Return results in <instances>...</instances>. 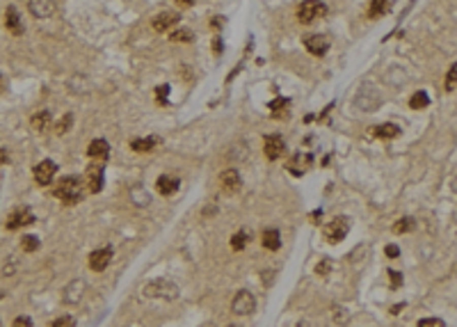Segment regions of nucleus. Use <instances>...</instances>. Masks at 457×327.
<instances>
[{"instance_id": "11", "label": "nucleus", "mask_w": 457, "mask_h": 327, "mask_svg": "<svg viewBox=\"0 0 457 327\" xmlns=\"http://www.w3.org/2000/svg\"><path fill=\"white\" fill-rule=\"evenodd\" d=\"M240 185H242V181H240V174H238L236 170H224L222 174H219V188H222L226 194L238 192Z\"/></svg>"}, {"instance_id": "39", "label": "nucleus", "mask_w": 457, "mask_h": 327, "mask_svg": "<svg viewBox=\"0 0 457 327\" xmlns=\"http://www.w3.org/2000/svg\"><path fill=\"white\" fill-rule=\"evenodd\" d=\"M315 272H318V275H327V272H329V261L318 263V266H315Z\"/></svg>"}, {"instance_id": "29", "label": "nucleus", "mask_w": 457, "mask_h": 327, "mask_svg": "<svg viewBox=\"0 0 457 327\" xmlns=\"http://www.w3.org/2000/svg\"><path fill=\"white\" fill-rule=\"evenodd\" d=\"M21 247L25 249V252H37V249H39V238H37V236H25V238L21 240Z\"/></svg>"}, {"instance_id": "26", "label": "nucleus", "mask_w": 457, "mask_h": 327, "mask_svg": "<svg viewBox=\"0 0 457 327\" xmlns=\"http://www.w3.org/2000/svg\"><path fill=\"white\" fill-rule=\"evenodd\" d=\"M414 220L411 217H402V220H398L396 224H393V234H407V231L414 229Z\"/></svg>"}, {"instance_id": "45", "label": "nucleus", "mask_w": 457, "mask_h": 327, "mask_svg": "<svg viewBox=\"0 0 457 327\" xmlns=\"http://www.w3.org/2000/svg\"><path fill=\"white\" fill-rule=\"evenodd\" d=\"M226 327H238V325H226Z\"/></svg>"}, {"instance_id": "9", "label": "nucleus", "mask_w": 457, "mask_h": 327, "mask_svg": "<svg viewBox=\"0 0 457 327\" xmlns=\"http://www.w3.org/2000/svg\"><path fill=\"white\" fill-rule=\"evenodd\" d=\"M55 174H57V165L53 160H41L39 165L35 167V181L39 185H48L53 183Z\"/></svg>"}, {"instance_id": "23", "label": "nucleus", "mask_w": 457, "mask_h": 327, "mask_svg": "<svg viewBox=\"0 0 457 327\" xmlns=\"http://www.w3.org/2000/svg\"><path fill=\"white\" fill-rule=\"evenodd\" d=\"M160 144V138H146V140H133L130 142V149L133 151H140V153H144V151H151L153 147H158Z\"/></svg>"}, {"instance_id": "8", "label": "nucleus", "mask_w": 457, "mask_h": 327, "mask_svg": "<svg viewBox=\"0 0 457 327\" xmlns=\"http://www.w3.org/2000/svg\"><path fill=\"white\" fill-rule=\"evenodd\" d=\"M283 149H286V144H283L281 135H268L263 140V151L268 160H279L283 156Z\"/></svg>"}, {"instance_id": "5", "label": "nucleus", "mask_w": 457, "mask_h": 327, "mask_svg": "<svg viewBox=\"0 0 457 327\" xmlns=\"http://www.w3.org/2000/svg\"><path fill=\"white\" fill-rule=\"evenodd\" d=\"M347 229H350L347 217H336L334 222H329V224L324 226V238H327L329 243H341L347 236Z\"/></svg>"}, {"instance_id": "46", "label": "nucleus", "mask_w": 457, "mask_h": 327, "mask_svg": "<svg viewBox=\"0 0 457 327\" xmlns=\"http://www.w3.org/2000/svg\"><path fill=\"white\" fill-rule=\"evenodd\" d=\"M0 300H3V293H0Z\"/></svg>"}, {"instance_id": "1", "label": "nucleus", "mask_w": 457, "mask_h": 327, "mask_svg": "<svg viewBox=\"0 0 457 327\" xmlns=\"http://www.w3.org/2000/svg\"><path fill=\"white\" fill-rule=\"evenodd\" d=\"M55 197L64 204H76L82 199V192H85V181L80 176H64V179L57 181V185L53 188Z\"/></svg>"}, {"instance_id": "25", "label": "nucleus", "mask_w": 457, "mask_h": 327, "mask_svg": "<svg viewBox=\"0 0 457 327\" xmlns=\"http://www.w3.org/2000/svg\"><path fill=\"white\" fill-rule=\"evenodd\" d=\"M288 106H290V101H288V99H274V101L270 103V110H272L274 117H286L288 115V110H286Z\"/></svg>"}, {"instance_id": "24", "label": "nucleus", "mask_w": 457, "mask_h": 327, "mask_svg": "<svg viewBox=\"0 0 457 327\" xmlns=\"http://www.w3.org/2000/svg\"><path fill=\"white\" fill-rule=\"evenodd\" d=\"M428 106H430V96L423 92V89H418V92L411 94V99H409V108H411V110H423V108H428Z\"/></svg>"}, {"instance_id": "33", "label": "nucleus", "mask_w": 457, "mask_h": 327, "mask_svg": "<svg viewBox=\"0 0 457 327\" xmlns=\"http://www.w3.org/2000/svg\"><path fill=\"white\" fill-rule=\"evenodd\" d=\"M418 327H446V322L441 318H423L418 320Z\"/></svg>"}, {"instance_id": "14", "label": "nucleus", "mask_w": 457, "mask_h": 327, "mask_svg": "<svg viewBox=\"0 0 457 327\" xmlns=\"http://www.w3.org/2000/svg\"><path fill=\"white\" fill-rule=\"evenodd\" d=\"M30 14L35 19H48L50 14L55 12V3L53 0H30Z\"/></svg>"}, {"instance_id": "41", "label": "nucleus", "mask_w": 457, "mask_h": 327, "mask_svg": "<svg viewBox=\"0 0 457 327\" xmlns=\"http://www.w3.org/2000/svg\"><path fill=\"white\" fill-rule=\"evenodd\" d=\"M3 162H7V151H5V149H0V165H3Z\"/></svg>"}, {"instance_id": "40", "label": "nucleus", "mask_w": 457, "mask_h": 327, "mask_svg": "<svg viewBox=\"0 0 457 327\" xmlns=\"http://www.w3.org/2000/svg\"><path fill=\"white\" fill-rule=\"evenodd\" d=\"M215 53H222V42H219V37H215Z\"/></svg>"}, {"instance_id": "21", "label": "nucleus", "mask_w": 457, "mask_h": 327, "mask_svg": "<svg viewBox=\"0 0 457 327\" xmlns=\"http://www.w3.org/2000/svg\"><path fill=\"white\" fill-rule=\"evenodd\" d=\"M391 5H393V0H373V3H370V10H368V16L370 19H379V16L388 14Z\"/></svg>"}, {"instance_id": "17", "label": "nucleus", "mask_w": 457, "mask_h": 327, "mask_svg": "<svg viewBox=\"0 0 457 327\" xmlns=\"http://www.w3.org/2000/svg\"><path fill=\"white\" fill-rule=\"evenodd\" d=\"M5 25H7V30L12 35H23V23H21V16H18L16 7H7V12H5Z\"/></svg>"}, {"instance_id": "15", "label": "nucleus", "mask_w": 457, "mask_h": 327, "mask_svg": "<svg viewBox=\"0 0 457 327\" xmlns=\"http://www.w3.org/2000/svg\"><path fill=\"white\" fill-rule=\"evenodd\" d=\"M178 19H181V16H178L176 12H162V14H158L153 19V30L155 32H167L169 28H174V25L178 23Z\"/></svg>"}, {"instance_id": "3", "label": "nucleus", "mask_w": 457, "mask_h": 327, "mask_svg": "<svg viewBox=\"0 0 457 327\" xmlns=\"http://www.w3.org/2000/svg\"><path fill=\"white\" fill-rule=\"evenodd\" d=\"M327 14V5L320 3V0H304L300 7H297V21L300 23H313L315 19H322Z\"/></svg>"}, {"instance_id": "18", "label": "nucleus", "mask_w": 457, "mask_h": 327, "mask_svg": "<svg viewBox=\"0 0 457 327\" xmlns=\"http://www.w3.org/2000/svg\"><path fill=\"white\" fill-rule=\"evenodd\" d=\"M178 188V181L174 179V176H167L162 174L158 181H155V190H158L160 194H165V197H169V194H174Z\"/></svg>"}, {"instance_id": "37", "label": "nucleus", "mask_w": 457, "mask_h": 327, "mask_svg": "<svg viewBox=\"0 0 457 327\" xmlns=\"http://www.w3.org/2000/svg\"><path fill=\"white\" fill-rule=\"evenodd\" d=\"M12 327H32V320H30V318H25V316H18L16 320H14Z\"/></svg>"}, {"instance_id": "7", "label": "nucleus", "mask_w": 457, "mask_h": 327, "mask_svg": "<svg viewBox=\"0 0 457 327\" xmlns=\"http://www.w3.org/2000/svg\"><path fill=\"white\" fill-rule=\"evenodd\" d=\"M304 48L315 57H322L329 51V39L324 35H306L304 37Z\"/></svg>"}, {"instance_id": "20", "label": "nucleus", "mask_w": 457, "mask_h": 327, "mask_svg": "<svg viewBox=\"0 0 457 327\" xmlns=\"http://www.w3.org/2000/svg\"><path fill=\"white\" fill-rule=\"evenodd\" d=\"M373 135L379 140H393L400 135V128L396 124H382V126H375L373 128Z\"/></svg>"}, {"instance_id": "36", "label": "nucleus", "mask_w": 457, "mask_h": 327, "mask_svg": "<svg viewBox=\"0 0 457 327\" xmlns=\"http://www.w3.org/2000/svg\"><path fill=\"white\" fill-rule=\"evenodd\" d=\"M384 254H386L388 258H398L400 256V247H398V245H386V247H384Z\"/></svg>"}, {"instance_id": "2", "label": "nucleus", "mask_w": 457, "mask_h": 327, "mask_svg": "<svg viewBox=\"0 0 457 327\" xmlns=\"http://www.w3.org/2000/svg\"><path fill=\"white\" fill-rule=\"evenodd\" d=\"M146 298H160V300H176L178 298V286L169 279H155L146 284L144 288Z\"/></svg>"}, {"instance_id": "34", "label": "nucleus", "mask_w": 457, "mask_h": 327, "mask_svg": "<svg viewBox=\"0 0 457 327\" xmlns=\"http://www.w3.org/2000/svg\"><path fill=\"white\" fill-rule=\"evenodd\" d=\"M50 327H76V320H73L71 316H62V318H57Z\"/></svg>"}, {"instance_id": "27", "label": "nucleus", "mask_w": 457, "mask_h": 327, "mask_svg": "<svg viewBox=\"0 0 457 327\" xmlns=\"http://www.w3.org/2000/svg\"><path fill=\"white\" fill-rule=\"evenodd\" d=\"M334 322L341 327H345L347 322H350V311H347L345 307H336L334 309Z\"/></svg>"}, {"instance_id": "10", "label": "nucleus", "mask_w": 457, "mask_h": 327, "mask_svg": "<svg viewBox=\"0 0 457 327\" xmlns=\"http://www.w3.org/2000/svg\"><path fill=\"white\" fill-rule=\"evenodd\" d=\"M30 222H35V217H32V213L27 211V208H16V211H12L7 215V222H5V229L14 231V229H21V226L30 224Z\"/></svg>"}, {"instance_id": "35", "label": "nucleus", "mask_w": 457, "mask_h": 327, "mask_svg": "<svg viewBox=\"0 0 457 327\" xmlns=\"http://www.w3.org/2000/svg\"><path fill=\"white\" fill-rule=\"evenodd\" d=\"M167 92H169L167 85H160V87L155 89V99H158V103H162V106L167 103Z\"/></svg>"}, {"instance_id": "4", "label": "nucleus", "mask_w": 457, "mask_h": 327, "mask_svg": "<svg viewBox=\"0 0 457 327\" xmlns=\"http://www.w3.org/2000/svg\"><path fill=\"white\" fill-rule=\"evenodd\" d=\"M231 309H233V313H238V316H247V313H251L256 309L254 295H251L249 290H238L236 298H233V302H231Z\"/></svg>"}, {"instance_id": "30", "label": "nucleus", "mask_w": 457, "mask_h": 327, "mask_svg": "<svg viewBox=\"0 0 457 327\" xmlns=\"http://www.w3.org/2000/svg\"><path fill=\"white\" fill-rule=\"evenodd\" d=\"M457 85V62L450 67V71L446 74V92H452Z\"/></svg>"}, {"instance_id": "13", "label": "nucleus", "mask_w": 457, "mask_h": 327, "mask_svg": "<svg viewBox=\"0 0 457 327\" xmlns=\"http://www.w3.org/2000/svg\"><path fill=\"white\" fill-rule=\"evenodd\" d=\"M110 258H112V249L110 247H103V249H94V252L89 254V268L94 272H101L108 268Z\"/></svg>"}, {"instance_id": "22", "label": "nucleus", "mask_w": 457, "mask_h": 327, "mask_svg": "<svg viewBox=\"0 0 457 327\" xmlns=\"http://www.w3.org/2000/svg\"><path fill=\"white\" fill-rule=\"evenodd\" d=\"M30 124H32V128H35V130L44 133L46 128H50V112L48 110H39L37 115H32Z\"/></svg>"}, {"instance_id": "38", "label": "nucleus", "mask_w": 457, "mask_h": 327, "mask_svg": "<svg viewBox=\"0 0 457 327\" xmlns=\"http://www.w3.org/2000/svg\"><path fill=\"white\" fill-rule=\"evenodd\" d=\"M391 275V286L393 288H398V286L402 284V277H400V272H388Z\"/></svg>"}, {"instance_id": "16", "label": "nucleus", "mask_w": 457, "mask_h": 327, "mask_svg": "<svg viewBox=\"0 0 457 327\" xmlns=\"http://www.w3.org/2000/svg\"><path fill=\"white\" fill-rule=\"evenodd\" d=\"M108 153H110V147H108V142H105V140H91L89 147H87V156L94 158V160L103 162L105 158H108Z\"/></svg>"}, {"instance_id": "44", "label": "nucleus", "mask_w": 457, "mask_h": 327, "mask_svg": "<svg viewBox=\"0 0 457 327\" xmlns=\"http://www.w3.org/2000/svg\"><path fill=\"white\" fill-rule=\"evenodd\" d=\"M3 87H5V83H3V76H0V89H3Z\"/></svg>"}, {"instance_id": "31", "label": "nucleus", "mask_w": 457, "mask_h": 327, "mask_svg": "<svg viewBox=\"0 0 457 327\" xmlns=\"http://www.w3.org/2000/svg\"><path fill=\"white\" fill-rule=\"evenodd\" d=\"M71 124H73V117H71V115L62 117V119L57 121V126H55V133H57V135H64L69 128H71Z\"/></svg>"}, {"instance_id": "42", "label": "nucleus", "mask_w": 457, "mask_h": 327, "mask_svg": "<svg viewBox=\"0 0 457 327\" xmlns=\"http://www.w3.org/2000/svg\"><path fill=\"white\" fill-rule=\"evenodd\" d=\"M178 5H183V7H190V5H194V0H178Z\"/></svg>"}, {"instance_id": "43", "label": "nucleus", "mask_w": 457, "mask_h": 327, "mask_svg": "<svg viewBox=\"0 0 457 327\" xmlns=\"http://www.w3.org/2000/svg\"><path fill=\"white\" fill-rule=\"evenodd\" d=\"M402 307H405V304H402V302H400V304H396V307L391 309V313H400V309H402Z\"/></svg>"}, {"instance_id": "19", "label": "nucleus", "mask_w": 457, "mask_h": 327, "mask_svg": "<svg viewBox=\"0 0 457 327\" xmlns=\"http://www.w3.org/2000/svg\"><path fill=\"white\" fill-rule=\"evenodd\" d=\"M260 243H263L265 249H272L274 252V249L281 247V236H279L277 229H265L263 236H260Z\"/></svg>"}, {"instance_id": "6", "label": "nucleus", "mask_w": 457, "mask_h": 327, "mask_svg": "<svg viewBox=\"0 0 457 327\" xmlns=\"http://www.w3.org/2000/svg\"><path fill=\"white\" fill-rule=\"evenodd\" d=\"M85 183H87V190L89 192H101L103 188V162L96 160L87 167L85 172Z\"/></svg>"}, {"instance_id": "12", "label": "nucleus", "mask_w": 457, "mask_h": 327, "mask_svg": "<svg viewBox=\"0 0 457 327\" xmlns=\"http://www.w3.org/2000/svg\"><path fill=\"white\" fill-rule=\"evenodd\" d=\"M85 288H87V284L82 279H73L71 284L64 288V295H62L64 304H78L82 300V295H85Z\"/></svg>"}, {"instance_id": "32", "label": "nucleus", "mask_w": 457, "mask_h": 327, "mask_svg": "<svg viewBox=\"0 0 457 327\" xmlns=\"http://www.w3.org/2000/svg\"><path fill=\"white\" fill-rule=\"evenodd\" d=\"M169 39H172V42H192V39H194V35L187 32V30H176V32L172 30Z\"/></svg>"}, {"instance_id": "28", "label": "nucleus", "mask_w": 457, "mask_h": 327, "mask_svg": "<svg viewBox=\"0 0 457 327\" xmlns=\"http://www.w3.org/2000/svg\"><path fill=\"white\" fill-rule=\"evenodd\" d=\"M247 240H249V236H247L245 231H238V234L231 238V247L236 249V252H240V249L247 245Z\"/></svg>"}]
</instances>
